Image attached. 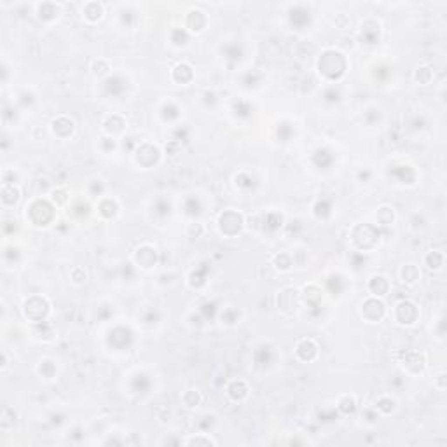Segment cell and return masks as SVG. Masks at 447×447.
<instances>
[{
  "mask_svg": "<svg viewBox=\"0 0 447 447\" xmlns=\"http://www.w3.org/2000/svg\"><path fill=\"white\" fill-rule=\"evenodd\" d=\"M318 70L328 81H339L346 73V58L339 51L328 49L321 54L320 62H318Z\"/></svg>",
  "mask_w": 447,
  "mask_h": 447,
  "instance_id": "1",
  "label": "cell"
},
{
  "mask_svg": "<svg viewBox=\"0 0 447 447\" xmlns=\"http://www.w3.org/2000/svg\"><path fill=\"white\" fill-rule=\"evenodd\" d=\"M27 219L37 227H46L54 220V204L47 199H33L27 206Z\"/></svg>",
  "mask_w": 447,
  "mask_h": 447,
  "instance_id": "2",
  "label": "cell"
},
{
  "mask_svg": "<svg viewBox=\"0 0 447 447\" xmlns=\"http://www.w3.org/2000/svg\"><path fill=\"white\" fill-rule=\"evenodd\" d=\"M353 241L360 250H370L379 241V231L370 224H360L353 229Z\"/></svg>",
  "mask_w": 447,
  "mask_h": 447,
  "instance_id": "3",
  "label": "cell"
},
{
  "mask_svg": "<svg viewBox=\"0 0 447 447\" xmlns=\"http://www.w3.org/2000/svg\"><path fill=\"white\" fill-rule=\"evenodd\" d=\"M25 309V316L30 318L35 323H40V321L46 320L47 313H49V302L40 295H33L30 299H27L23 304Z\"/></svg>",
  "mask_w": 447,
  "mask_h": 447,
  "instance_id": "4",
  "label": "cell"
},
{
  "mask_svg": "<svg viewBox=\"0 0 447 447\" xmlns=\"http://www.w3.org/2000/svg\"><path fill=\"white\" fill-rule=\"evenodd\" d=\"M243 217L241 213L238 212H232V210H227L224 212L222 215L219 217V227L220 232L227 238H234L236 234L241 232V227H243Z\"/></svg>",
  "mask_w": 447,
  "mask_h": 447,
  "instance_id": "5",
  "label": "cell"
},
{
  "mask_svg": "<svg viewBox=\"0 0 447 447\" xmlns=\"http://www.w3.org/2000/svg\"><path fill=\"white\" fill-rule=\"evenodd\" d=\"M395 320L402 325H413L417 320V309L416 304L411 301H402L395 306Z\"/></svg>",
  "mask_w": 447,
  "mask_h": 447,
  "instance_id": "6",
  "label": "cell"
},
{
  "mask_svg": "<svg viewBox=\"0 0 447 447\" xmlns=\"http://www.w3.org/2000/svg\"><path fill=\"white\" fill-rule=\"evenodd\" d=\"M135 262L138 264V267H143V269L154 267V264L158 262L156 248H152L151 245H142L135 254Z\"/></svg>",
  "mask_w": 447,
  "mask_h": 447,
  "instance_id": "7",
  "label": "cell"
},
{
  "mask_svg": "<svg viewBox=\"0 0 447 447\" xmlns=\"http://www.w3.org/2000/svg\"><path fill=\"white\" fill-rule=\"evenodd\" d=\"M384 304L378 299H367L362 306V315L365 316L369 321H379L384 316Z\"/></svg>",
  "mask_w": 447,
  "mask_h": 447,
  "instance_id": "8",
  "label": "cell"
},
{
  "mask_svg": "<svg viewBox=\"0 0 447 447\" xmlns=\"http://www.w3.org/2000/svg\"><path fill=\"white\" fill-rule=\"evenodd\" d=\"M108 341H110V344H114L117 350H124V348H128L133 343V332L126 327H116L110 332Z\"/></svg>",
  "mask_w": 447,
  "mask_h": 447,
  "instance_id": "9",
  "label": "cell"
},
{
  "mask_svg": "<svg viewBox=\"0 0 447 447\" xmlns=\"http://www.w3.org/2000/svg\"><path fill=\"white\" fill-rule=\"evenodd\" d=\"M136 159L142 166H152L158 162L159 159V149L154 145H149V143H143L142 147L136 149Z\"/></svg>",
  "mask_w": 447,
  "mask_h": 447,
  "instance_id": "10",
  "label": "cell"
},
{
  "mask_svg": "<svg viewBox=\"0 0 447 447\" xmlns=\"http://www.w3.org/2000/svg\"><path fill=\"white\" fill-rule=\"evenodd\" d=\"M206 25H208V20H206V16H204L203 11H197V9L189 11V14H187V21H185V27L189 28L191 32L199 33V32L204 30Z\"/></svg>",
  "mask_w": 447,
  "mask_h": 447,
  "instance_id": "11",
  "label": "cell"
},
{
  "mask_svg": "<svg viewBox=\"0 0 447 447\" xmlns=\"http://www.w3.org/2000/svg\"><path fill=\"white\" fill-rule=\"evenodd\" d=\"M295 351H297V356H299L301 360H304V362H311V360H315L316 355H318V346L315 344V341L304 339V341H301V343L297 344Z\"/></svg>",
  "mask_w": 447,
  "mask_h": 447,
  "instance_id": "12",
  "label": "cell"
},
{
  "mask_svg": "<svg viewBox=\"0 0 447 447\" xmlns=\"http://www.w3.org/2000/svg\"><path fill=\"white\" fill-rule=\"evenodd\" d=\"M53 131L56 136L60 138H66L73 133V121L68 119V117L62 116L53 123Z\"/></svg>",
  "mask_w": 447,
  "mask_h": 447,
  "instance_id": "13",
  "label": "cell"
},
{
  "mask_svg": "<svg viewBox=\"0 0 447 447\" xmlns=\"http://www.w3.org/2000/svg\"><path fill=\"white\" fill-rule=\"evenodd\" d=\"M389 175H393L395 178H398L400 184H414V180H416V173L407 164L393 166V170L389 171Z\"/></svg>",
  "mask_w": 447,
  "mask_h": 447,
  "instance_id": "14",
  "label": "cell"
},
{
  "mask_svg": "<svg viewBox=\"0 0 447 447\" xmlns=\"http://www.w3.org/2000/svg\"><path fill=\"white\" fill-rule=\"evenodd\" d=\"M313 162H315L320 170H328L334 162V154L328 149H316L313 152Z\"/></svg>",
  "mask_w": 447,
  "mask_h": 447,
  "instance_id": "15",
  "label": "cell"
},
{
  "mask_svg": "<svg viewBox=\"0 0 447 447\" xmlns=\"http://www.w3.org/2000/svg\"><path fill=\"white\" fill-rule=\"evenodd\" d=\"M309 21H311V12H309L308 9H304V7L299 5V7H295V9L290 11V23H292L293 27L304 28Z\"/></svg>",
  "mask_w": 447,
  "mask_h": 447,
  "instance_id": "16",
  "label": "cell"
},
{
  "mask_svg": "<svg viewBox=\"0 0 447 447\" xmlns=\"http://www.w3.org/2000/svg\"><path fill=\"white\" fill-rule=\"evenodd\" d=\"M360 37L365 44H376L379 40V25L374 21H367L365 25H362Z\"/></svg>",
  "mask_w": 447,
  "mask_h": 447,
  "instance_id": "17",
  "label": "cell"
},
{
  "mask_svg": "<svg viewBox=\"0 0 447 447\" xmlns=\"http://www.w3.org/2000/svg\"><path fill=\"white\" fill-rule=\"evenodd\" d=\"M105 89H107L108 95H112V96H119V95H123L124 89H126V81H124L121 75H112V77H108L107 81L103 82Z\"/></svg>",
  "mask_w": 447,
  "mask_h": 447,
  "instance_id": "18",
  "label": "cell"
},
{
  "mask_svg": "<svg viewBox=\"0 0 447 447\" xmlns=\"http://www.w3.org/2000/svg\"><path fill=\"white\" fill-rule=\"evenodd\" d=\"M173 81H177L178 84H187V82L192 81L194 77V72L187 63H178L177 66L173 68V73H171Z\"/></svg>",
  "mask_w": 447,
  "mask_h": 447,
  "instance_id": "19",
  "label": "cell"
},
{
  "mask_svg": "<svg viewBox=\"0 0 447 447\" xmlns=\"http://www.w3.org/2000/svg\"><path fill=\"white\" fill-rule=\"evenodd\" d=\"M369 290L372 292V295L376 297H383L388 293L389 290V283L384 276H372L369 282Z\"/></svg>",
  "mask_w": 447,
  "mask_h": 447,
  "instance_id": "20",
  "label": "cell"
},
{
  "mask_svg": "<svg viewBox=\"0 0 447 447\" xmlns=\"http://www.w3.org/2000/svg\"><path fill=\"white\" fill-rule=\"evenodd\" d=\"M117 210L119 206H117L116 199H112V197H103L98 204V212L103 219H114L117 215Z\"/></svg>",
  "mask_w": 447,
  "mask_h": 447,
  "instance_id": "21",
  "label": "cell"
},
{
  "mask_svg": "<svg viewBox=\"0 0 447 447\" xmlns=\"http://www.w3.org/2000/svg\"><path fill=\"white\" fill-rule=\"evenodd\" d=\"M227 393L232 400L236 402H241L245 397L248 395V388H247V383L245 381H234L231 386L227 388Z\"/></svg>",
  "mask_w": 447,
  "mask_h": 447,
  "instance_id": "22",
  "label": "cell"
},
{
  "mask_svg": "<svg viewBox=\"0 0 447 447\" xmlns=\"http://www.w3.org/2000/svg\"><path fill=\"white\" fill-rule=\"evenodd\" d=\"M20 201V191L16 189L14 185H4L2 189V203L4 206H14Z\"/></svg>",
  "mask_w": 447,
  "mask_h": 447,
  "instance_id": "23",
  "label": "cell"
},
{
  "mask_svg": "<svg viewBox=\"0 0 447 447\" xmlns=\"http://www.w3.org/2000/svg\"><path fill=\"white\" fill-rule=\"evenodd\" d=\"M236 187L238 189H241L243 192H248V191H252L255 187V180L254 177H252L250 173H247V171H241V173L236 175Z\"/></svg>",
  "mask_w": 447,
  "mask_h": 447,
  "instance_id": "24",
  "label": "cell"
},
{
  "mask_svg": "<svg viewBox=\"0 0 447 447\" xmlns=\"http://www.w3.org/2000/svg\"><path fill=\"white\" fill-rule=\"evenodd\" d=\"M131 386H133V389H135V393L145 395V393H149V389H151V379L147 378L145 374H136L135 378H133Z\"/></svg>",
  "mask_w": 447,
  "mask_h": 447,
  "instance_id": "25",
  "label": "cell"
},
{
  "mask_svg": "<svg viewBox=\"0 0 447 447\" xmlns=\"http://www.w3.org/2000/svg\"><path fill=\"white\" fill-rule=\"evenodd\" d=\"M283 225V217L276 212H269L264 217V229H269V231H276Z\"/></svg>",
  "mask_w": 447,
  "mask_h": 447,
  "instance_id": "26",
  "label": "cell"
},
{
  "mask_svg": "<svg viewBox=\"0 0 447 447\" xmlns=\"http://www.w3.org/2000/svg\"><path fill=\"white\" fill-rule=\"evenodd\" d=\"M101 14H103V7H101V4H98V2H89V4H86L84 16L88 18L89 21L100 20Z\"/></svg>",
  "mask_w": 447,
  "mask_h": 447,
  "instance_id": "27",
  "label": "cell"
},
{
  "mask_svg": "<svg viewBox=\"0 0 447 447\" xmlns=\"http://www.w3.org/2000/svg\"><path fill=\"white\" fill-rule=\"evenodd\" d=\"M424 262H426V266L430 267V269H440L444 264V255L442 252L439 250H432L430 254L424 257Z\"/></svg>",
  "mask_w": 447,
  "mask_h": 447,
  "instance_id": "28",
  "label": "cell"
},
{
  "mask_svg": "<svg viewBox=\"0 0 447 447\" xmlns=\"http://www.w3.org/2000/svg\"><path fill=\"white\" fill-rule=\"evenodd\" d=\"M184 208H185V213L189 217H196L201 213V203H199V197L196 196H191L185 199L184 203Z\"/></svg>",
  "mask_w": 447,
  "mask_h": 447,
  "instance_id": "29",
  "label": "cell"
},
{
  "mask_svg": "<svg viewBox=\"0 0 447 447\" xmlns=\"http://www.w3.org/2000/svg\"><path fill=\"white\" fill-rule=\"evenodd\" d=\"M313 213H315L318 219H327L328 215L332 213V204L328 199H320L318 203L315 204V208H313Z\"/></svg>",
  "mask_w": 447,
  "mask_h": 447,
  "instance_id": "30",
  "label": "cell"
},
{
  "mask_svg": "<svg viewBox=\"0 0 447 447\" xmlns=\"http://www.w3.org/2000/svg\"><path fill=\"white\" fill-rule=\"evenodd\" d=\"M222 51H224V54H225V58L231 60V62H238V60H241V56H243V47L239 46V44L225 46Z\"/></svg>",
  "mask_w": 447,
  "mask_h": 447,
  "instance_id": "31",
  "label": "cell"
},
{
  "mask_svg": "<svg viewBox=\"0 0 447 447\" xmlns=\"http://www.w3.org/2000/svg\"><path fill=\"white\" fill-rule=\"evenodd\" d=\"M105 131L107 133H117V131H121L123 129V126H124V121L121 119L119 116H112V117H108L107 121H105Z\"/></svg>",
  "mask_w": 447,
  "mask_h": 447,
  "instance_id": "32",
  "label": "cell"
},
{
  "mask_svg": "<svg viewBox=\"0 0 447 447\" xmlns=\"http://www.w3.org/2000/svg\"><path fill=\"white\" fill-rule=\"evenodd\" d=\"M337 411L341 414H353L356 411V402L353 397H344L337 405Z\"/></svg>",
  "mask_w": 447,
  "mask_h": 447,
  "instance_id": "33",
  "label": "cell"
},
{
  "mask_svg": "<svg viewBox=\"0 0 447 447\" xmlns=\"http://www.w3.org/2000/svg\"><path fill=\"white\" fill-rule=\"evenodd\" d=\"M161 114L166 121H173V119H178V116H180V108H178L175 103H171V101H168V103H164V107L161 108Z\"/></svg>",
  "mask_w": 447,
  "mask_h": 447,
  "instance_id": "34",
  "label": "cell"
},
{
  "mask_svg": "<svg viewBox=\"0 0 447 447\" xmlns=\"http://www.w3.org/2000/svg\"><path fill=\"white\" fill-rule=\"evenodd\" d=\"M402 278H404V282L414 283L416 280H419V271H417L416 266L409 264V266H404V269H402Z\"/></svg>",
  "mask_w": 447,
  "mask_h": 447,
  "instance_id": "35",
  "label": "cell"
},
{
  "mask_svg": "<svg viewBox=\"0 0 447 447\" xmlns=\"http://www.w3.org/2000/svg\"><path fill=\"white\" fill-rule=\"evenodd\" d=\"M376 409L381 411L383 414H389L395 409V400L389 397H381L378 402H376Z\"/></svg>",
  "mask_w": 447,
  "mask_h": 447,
  "instance_id": "36",
  "label": "cell"
},
{
  "mask_svg": "<svg viewBox=\"0 0 447 447\" xmlns=\"http://www.w3.org/2000/svg\"><path fill=\"white\" fill-rule=\"evenodd\" d=\"M276 133H278V138L282 140V142H287V140H290V136H292V133H293V126L290 123H282V124H278V129H276Z\"/></svg>",
  "mask_w": 447,
  "mask_h": 447,
  "instance_id": "37",
  "label": "cell"
},
{
  "mask_svg": "<svg viewBox=\"0 0 447 447\" xmlns=\"http://www.w3.org/2000/svg\"><path fill=\"white\" fill-rule=\"evenodd\" d=\"M327 288L332 290V292L339 293L343 290V278L339 274H332V276L327 278Z\"/></svg>",
  "mask_w": 447,
  "mask_h": 447,
  "instance_id": "38",
  "label": "cell"
},
{
  "mask_svg": "<svg viewBox=\"0 0 447 447\" xmlns=\"http://www.w3.org/2000/svg\"><path fill=\"white\" fill-rule=\"evenodd\" d=\"M239 320V311L236 308H227L222 313V321H225L227 325H234Z\"/></svg>",
  "mask_w": 447,
  "mask_h": 447,
  "instance_id": "39",
  "label": "cell"
},
{
  "mask_svg": "<svg viewBox=\"0 0 447 447\" xmlns=\"http://www.w3.org/2000/svg\"><path fill=\"white\" fill-rule=\"evenodd\" d=\"M171 42H173L175 46H184V44L187 42V32H185L184 28H175V30H171Z\"/></svg>",
  "mask_w": 447,
  "mask_h": 447,
  "instance_id": "40",
  "label": "cell"
},
{
  "mask_svg": "<svg viewBox=\"0 0 447 447\" xmlns=\"http://www.w3.org/2000/svg\"><path fill=\"white\" fill-rule=\"evenodd\" d=\"M274 264H276L278 269L288 271L290 267H292V258H290L288 254H280L276 258H274Z\"/></svg>",
  "mask_w": 447,
  "mask_h": 447,
  "instance_id": "41",
  "label": "cell"
},
{
  "mask_svg": "<svg viewBox=\"0 0 447 447\" xmlns=\"http://www.w3.org/2000/svg\"><path fill=\"white\" fill-rule=\"evenodd\" d=\"M234 112L238 114L239 117H248L252 114V107H250V103H248V101L238 100L234 103Z\"/></svg>",
  "mask_w": 447,
  "mask_h": 447,
  "instance_id": "42",
  "label": "cell"
},
{
  "mask_svg": "<svg viewBox=\"0 0 447 447\" xmlns=\"http://www.w3.org/2000/svg\"><path fill=\"white\" fill-rule=\"evenodd\" d=\"M323 98H325V101H327V103H337V101H339V98H341V91L335 88V86H330V88L325 89Z\"/></svg>",
  "mask_w": 447,
  "mask_h": 447,
  "instance_id": "43",
  "label": "cell"
},
{
  "mask_svg": "<svg viewBox=\"0 0 447 447\" xmlns=\"http://www.w3.org/2000/svg\"><path fill=\"white\" fill-rule=\"evenodd\" d=\"M201 397L197 391H194V389H189L187 393L184 395V404L187 405V407H196L197 404H199Z\"/></svg>",
  "mask_w": 447,
  "mask_h": 447,
  "instance_id": "44",
  "label": "cell"
},
{
  "mask_svg": "<svg viewBox=\"0 0 447 447\" xmlns=\"http://www.w3.org/2000/svg\"><path fill=\"white\" fill-rule=\"evenodd\" d=\"M432 77H433V73H432V70L430 68H426V66L417 68V72H416L417 82H421V84H428V82L432 81Z\"/></svg>",
  "mask_w": 447,
  "mask_h": 447,
  "instance_id": "45",
  "label": "cell"
},
{
  "mask_svg": "<svg viewBox=\"0 0 447 447\" xmlns=\"http://www.w3.org/2000/svg\"><path fill=\"white\" fill-rule=\"evenodd\" d=\"M39 372L44 376L46 379H51L54 376V372H56V369H54L53 362H49V360H46V362H40V367H39Z\"/></svg>",
  "mask_w": 447,
  "mask_h": 447,
  "instance_id": "46",
  "label": "cell"
},
{
  "mask_svg": "<svg viewBox=\"0 0 447 447\" xmlns=\"http://www.w3.org/2000/svg\"><path fill=\"white\" fill-rule=\"evenodd\" d=\"M170 212H171V204L166 199H159L158 203H156V213H158L159 217L170 215Z\"/></svg>",
  "mask_w": 447,
  "mask_h": 447,
  "instance_id": "47",
  "label": "cell"
},
{
  "mask_svg": "<svg viewBox=\"0 0 447 447\" xmlns=\"http://www.w3.org/2000/svg\"><path fill=\"white\" fill-rule=\"evenodd\" d=\"M147 311H149V313L142 316V320L145 321V323H156V321L159 320V313H158V309L151 308V309H147Z\"/></svg>",
  "mask_w": 447,
  "mask_h": 447,
  "instance_id": "48",
  "label": "cell"
},
{
  "mask_svg": "<svg viewBox=\"0 0 447 447\" xmlns=\"http://www.w3.org/2000/svg\"><path fill=\"white\" fill-rule=\"evenodd\" d=\"M187 444H206V446L212 444V446H215V442H213L212 439H191Z\"/></svg>",
  "mask_w": 447,
  "mask_h": 447,
  "instance_id": "49",
  "label": "cell"
},
{
  "mask_svg": "<svg viewBox=\"0 0 447 447\" xmlns=\"http://www.w3.org/2000/svg\"><path fill=\"white\" fill-rule=\"evenodd\" d=\"M369 177H370V173H367V171H365V173H363V171L360 173V178H369Z\"/></svg>",
  "mask_w": 447,
  "mask_h": 447,
  "instance_id": "50",
  "label": "cell"
}]
</instances>
